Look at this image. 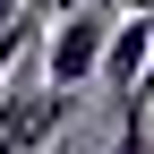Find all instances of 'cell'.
Segmentation results:
<instances>
[{"mask_svg": "<svg viewBox=\"0 0 154 154\" xmlns=\"http://www.w3.org/2000/svg\"><path fill=\"white\" fill-rule=\"evenodd\" d=\"M111 26H120V0H69L60 26L43 34V77L60 94H86L103 77V51H111Z\"/></svg>", "mask_w": 154, "mask_h": 154, "instance_id": "cell-1", "label": "cell"}, {"mask_svg": "<svg viewBox=\"0 0 154 154\" xmlns=\"http://www.w3.org/2000/svg\"><path fill=\"white\" fill-rule=\"evenodd\" d=\"M146 60H154V17H120V26H111V51H103V77H94V86L128 94V86L146 77Z\"/></svg>", "mask_w": 154, "mask_h": 154, "instance_id": "cell-2", "label": "cell"}, {"mask_svg": "<svg viewBox=\"0 0 154 154\" xmlns=\"http://www.w3.org/2000/svg\"><path fill=\"white\" fill-rule=\"evenodd\" d=\"M111 154H146V103H128V120H120V137H111Z\"/></svg>", "mask_w": 154, "mask_h": 154, "instance_id": "cell-3", "label": "cell"}, {"mask_svg": "<svg viewBox=\"0 0 154 154\" xmlns=\"http://www.w3.org/2000/svg\"><path fill=\"white\" fill-rule=\"evenodd\" d=\"M120 17H154V0H120Z\"/></svg>", "mask_w": 154, "mask_h": 154, "instance_id": "cell-4", "label": "cell"}, {"mask_svg": "<svg viewBox=\"0 0 154 154\" xmlns=\"http://www.w3.org/2000/svg\"><path fill=\"white\" fill-rule=\"evenodd\" d=\"M17 9H26V0H0V26H9V17H17Z\"/></svg>", "mask_w": 154, "mask_h": 154, "instance_id": "cell-5", "label": "cell"}, {"mask_svg": "<svg viewBox=\"0 0 154 154\" xmlns=\"http://www.w3.org/2000/svg\"><path fill=\"white\" fill-rule=\"evenodd\" d=\"M43 9H69V0H43Z\"/></svg>", "mask_w": 154, "mask_h": 154, "instance_id": "cell-6", "label": "cell"}]
</instances>
